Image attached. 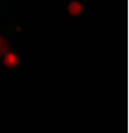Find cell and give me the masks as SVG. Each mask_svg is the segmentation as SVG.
<instances>
[{
  "mask_svg": "<svg viewBox=\"0 0 129 133\" xmlns=\"http://www.w3.org/2000/svg\"><path fill=\"white\" fill-rule=\"evenodd\" d=\"M83 10H84V8H83L82 3L77 0H73L68 5L69 13L73 17L81 15L83 13Z\"/></svg>",
  "mask_w": 129,
  "mask_h": 133,
  "instance_id": "6da1fadb",
  "label": "cell"
},
{
  "mask_svg": "<svg viewBox=\"0 0 129 133\" xmlns=\"http://www.w3.org/2000/svg\"><path fill=\"white\" fill-rule=\"evenodd\" d=\"M7 58H8L7 62L9 63V64L11 65V66L16 64L17 61V57L15 56H13L12 54H11V56H9Z\"/></svg>",
  "mask_w": 129,
  "mask_h": 133,
  "instance_id": "7a4b0ae2",
  "label": "cell"
}]
</instances>
